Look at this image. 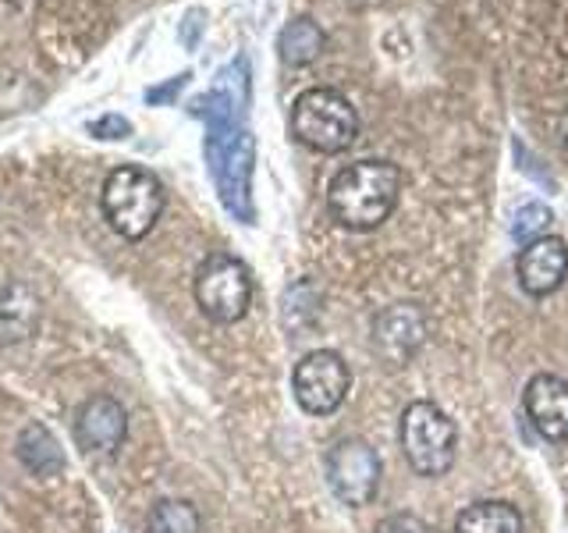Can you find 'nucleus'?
Wrapping results in <instances>:
<instances>
[{"label": "nucleus", "instance_id": "nucleus-1", "mask_svg": "<svg viewBox=\"0 0 568 533\" xmlns=\"http://www.w3.org/2000/svg\"><path fill=\"white\" fill-rule=\"evenodd\" d=\"M402 168L390 160H355L327 185L331 218L348 231H377L402 200Z\"/></svg>", "mask_w": 568, "mask_h": 533}, {"label": "nucleus", "instance_id": "nucleus-2", "mask_svg": "<svg viewBox=\"0 0 568 533\" xmlns=\"http://www.w3.org/2000/svg\"><path fill=\"white\" fill-rule=\"evenodd\" d=\"M100 207H103L106 224H111L121 239L139 242L150 235L156 218L164 213V185H160V178L153 171L124 164L106 174Z\"/></svg>", "mask_w": 568, "mask_h": 533}, {"label": "nucleus", "instance_id": "nucleus-3", "mask_svg": "<svg viewBox=\"0 0 568 533\" xmlns=\"http://www.w3.org/2000/svg\"><path fill=\"white\" fill-rule=\"evenodd\" d=\"M292 135L313 153H345L359 135V114L337 89L313 86L292 103Z\"/></svg>", "mask_w": 568, "mask_h": 533}, {"label": "nucleus", "instance_id": "nucleus-4", "mask_svg": "<svg viewBox=\"0 0 568 533\" xmlns=\"http://www.w3.org/2000/svg\"><path fill=\"white\" fill-rule=\"evenodd\" d=\"M398 438H402V452L408 459V466H413L419 476L437 480L455 466L458 431L440 405L423 402V399L408 402L402 413Z\"/></svg>", "mask_w": 568, "mask_h": 533}, {"label": "nucleus", "instance_id": "nucleus-5", "mask_svg": "<svg viewBox=\"0 0 568 533\" xmlns=\"http://www.w3.org/2000/svg\"><path fill=\"white\" fill-rule=\"evenodd\" d=\"M192 292L213 324H235V320L248 313V302H253V278H248L242 260L213 253L195 271Z\"/></svg>", "mask_w": 568, "mask_h": 533}, {"label": "nucleus", "instance_id": "nucleus-6", "mask_svg": "<svg viewBox=\"0 0 568 533\" xmlns=\"http://www.w3.org/2000/svg\"><path fill=\"white\" fill-rule=\"evenodd\" d=\"M292 391H295V402L306 409L310 416H331L348 399L352 370L334 349L306 352L292 370Z\"/></svg>", "mask_w": 568, "mask_h": 533}, {"label": "nucleus", "instance_id": "nucleus-7", "mask_svg": "<svg viewBox=\"0 0 568 533\" xmlns=\"http://www.w3.org/2000/svg\"><path fill=\"white\" fill-rule=\"evenodd\" d=\"M324 473L334 497L348 509L369 505L381 491V455L359 438H342L324 459Z\"/></svg>", "mask_w": 568, "mask_h": 533}, {"label": "nucleus", "instance_id": "nucleus-8", "mask_svg": "<svg viewBox=\"0 0 568 533\" xmlns=\"http://www.w3.org/2000/svg\"><path fill=\"white\" fill-rule=\"evenodd\" d=\"M426 342V313L413 302H395L373 320V349L387 366H405Z\"/></svg>", "mask_w": 568, "mask_h": 533}, {"label": "nucleus", "instance_id": "nucleus-9", "mask_svg": "<svg viewBox=\"0 0 568 533\" xmlns=\"http://www.w3.org/2000/svg\"><path fill=\"white\" fill-rule=\"evenodd\" d=\"M523 409L544 441H568V381L558 373H537L523 391Z\"/></svg>", "mask_w": 568, "mask_h": 533}, {"label": "nucleus", "instance_id": "nucleus-10", "mask_svg": "<svg viewBox=\"0 0 568 533\" xmlns=\"http://www.w3.org/2000/svg\"><path fill=\"white\" fill-rule=\"evenodd\" d=\"M124 434H129V413L111 395H97L79 409L75 420V441L89 455H111L121 449Z\"/></svg>", "mask_w": 568, "mask_h": 533}, {"label": "nucleus", "instance_id": "nucleus-11", "mask_svg": "<svg viewBox=\"0 0 568 533\" xmlns=\"http://www.w3.org/2000/svg\"><path fill=\"white\" fill-rule=\"evenodd\" d=\"M515 271H519L523 292L532 295V299H544L550 292H558L565 274H568V245L561 239H555V235L532 239V242L523 245Z\"/></svg>", "mask_w": 568, "mask_h": 533}, {"label": "nucleus", "instance_id": "nucleus-12", "mask_svg": "<svg viewBox=\"0 0 568 533\" xmlns=\"http://www.w3.org/2000/svg\"><path fill=\"white\" fill-rule=\"evenodd\" d=\"M18 459H22V466L32 473V476H53L61 473L64 466V452L58 438H53L43 423H29L22 426V434H18Z\"/></svg>", "mask_w": 568, "mask_h": 533}, {"label": "nucleus", "instance_id": "nucleus-13", "mask_svg": "<svg viewBox=\"0 0 568 533\" xmlns=\"http://www.w3.org/2000/svg\"><path fill=\"white\" fill-rule=\"evenodd\" d=\"M455 533H523V515L508 502H473L458 512Z\"/></svg>", "mask_w": 568, "mask_h": 533}, {"label": "nucleus", "instance_id": "nucleus-14", "mask_svg": "<svg viewBox=\"0 0 568 533\" xmlns=\"http://www.w3.org/2000/svg\"><path fill=\"white\" fill-rule=\"evenodd\" d=\"M324 50V29H320L313 18H295L281 29V40H277V53L284 64L302 68V64H313Z\"/></svg>", "mask_w": 568, "mask_h": 533}, {"label": "nucleus", "instance_id": "nucleus-15", "mask_svg": "<svg viewBox=\"0 0 568 533\" xmlns=\"http://www.w3.org/2000/svg\"><path fill=\"white\" fill-rule=\"evenodd\" d=\"M146 533H203V520L192 502H178V497H164L150 509Z\"/></svg>", "mask_w": 568, "mask_h": 533}, {"label": "nucleus", "instance_id": "nucleus-16", "mask_svg": "<svg viewBox=\"0 0 568 533\" xmlns=\"http://www.w3.org/2000/svg\"><path fill=\"white\" fill-rule=\"evenodd\" d=\"M36 299L26 289H11L0 299V338L14 342V338H26L36 324Z\"/></svg>", "mask_w": 568, "mask_h": 533}, {"label": "nucleus", "instance_id": "nucleus-17", "mask_svg": "<svg viewBox=\"0 0 568 533\" xmlns=\"http://www.w3.org/2000/svg\"><path fill=\"white\" fill-rule=\"evenodd\" d=\"M550 224V210L544 203H526L519 207V213H515L511 221V235L519 242H532V239H544V231Z\"/></svg>", "mask_w": 568, "mask_h": 533}, {"label": "nucleus", "instance_id": "nucleus-18", "mask_svg": "<svg viewBox=\"0 0 568 533\" xmlns=\"http://www.w3.org/2000/svg\"><path fill=\"white\" fill-rule=\"evenodd\" d=\"M373 533H430V526L413 512H395V515H387V520H381Z\"/></svg>", "mask_w": 568, "mask_h": 533}, {"label": "nucleus", "instance_id": "nucleus-19", "mask_svg": "<svg viewBox=\"0 0 568 533\" xmlns=\"http://www.w3.org/2000/svg\"><path fill=\"white\" fill-rule=\"evenodd\" d=\"M89 135H97V139H124V135H132V121L121 118V114H103V118H97L93 124H89Z\"/></svg>", "mask_w": 568, "mask_h": 533}, {"label": "nucleus", "instance_id": "nucleus-20", "mask_svg": "<svg viewBox=\"0 0 568 533\" xmlns=\"http://www.w3.org/2000/svg\"><path fill=\"white\" fill-rule=\"evenodd\" d=\"M189 82V76H178L174 82H168V86H160V89H150V93H146V100L150 103H160V100H168V97H174L178 93V89H182Z\"/></svg>", "mask_w": 568, "mask_h": 533}]
</instances>
